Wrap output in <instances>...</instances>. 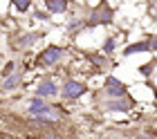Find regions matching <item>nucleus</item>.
<instances>
[{
    "label": "nucleus",
    "mask_w": 157,
    "mask_h": 139,
    "mask_svg": "<svg viewBox=\"0 0 157 139\" xmlns=\"http://www.w3.org/2000/svg\"><path fill=\"white\" fill-rule=\"evenodd\" d=\"M115 23V7L108 0H99V5H94L85 16V29H94L101 25H112Z\"/></svg>",
    "instance_id": "f257e3e1"
},
{
    "label": "nucleus",
    "mask_w": 157,
    "mask_h": 139,
    "mask_svg": "<svg viewBox=\"0 0 157 139\" xmlns=\"http://www.w3.org/2000/svg\"><path fill=\"white\" fill-rule=\"evenodd\" d=\"M67 49L61 47V45H47L45 49H40V52L36 54V58H34L32 68H56L59 63H63V58H65Z\"/></svg>",
    "instance_id": "f03ea898"
},
{
    "label": "nucleus",
    "mask_w": 157,
    "mask_h": 139,
    "mask_svg": "<svg viewBox=\"0 0 157 139\" xmlns=\"http://www.w3.org/2000/svg\"><path fill=\"white\" fill-rule=\"evenodd\" d=\"M43 38H45V32H13L9 36V49L11 52H25V49H32Z\"/></svg>",
    "instance_id": "7ed1b4c3"
},
{
    "label": "nucleus",
    "mask_w": 157,
    "mask_h": 139,
    "mask_svg": "<svg viewBox=\"0 0 157 139\" xmlns=\"http://www.w3.org/2000/svg\"><path fill=\"white\" fill-rule=\"evenodd\" d=\"M83 94H88V83L76 81V79L67 76L63 79V85H59V97L63 101H78Z\"/></svg>",
    "instance_id": "20e7f679"
},
{
    "label": "nucleus",
    "mask_w": 157,
    "mask_h": 139,
    "mask_svg": "<svg viewBox=\"0 0 157 139\" xmlns=\"http://www.w3.org/2000/svg\"><path fill=\"white\" fill-rule=\"evenodd\" d=\"M137 108V99H132L130 94L128 97H121V99H103L99 103V110L103 112H117V114H128Z\"/></svg>",
    "instance_id": "39448f33"
},
{
    "label": "nucleus",
    "mask_w": 157,
    "mask_h": 139,
    "mask_svg": "<svg viewBox=\"0 0 157 139\" xmlns=\"http://www.w3.org/2000/svg\"><path fill=\"white\" fill-rule=\"evenodd\" d=\"M101 94L103 99H121V97H128L130 94V90H128V85L124 81H119L117 76L112 74H105L103 79V87H101Z\"/></svg>",
    "instance_id": "423d86ee"
},
{
    "label": "nucleus",
    "mask_w": 157,
    "mask_h": 139,
    "mask_svg": "<svg viewBox=\"0 0 157 139\" xmlns=\"http://www.w3.org/2000/svg\"><path fill=\"white\" fill-rule=\"evenodd\" d=\"M155 49H157V38H155V34H151V36H146V38H141V41H135L130 45H126L124 56H132V54H141V52L155 54Z\"/></svg>",
    "instance_id": "0eeeda50"
},
{
    "label": "nucleus",
    "mask_w": 157,
    "mask_h": 139,
    "mask_svg": "<svg viewBox=\"0 0 157 139\" xmlns=\"http://www.w3.org/2000/svg\"><path fill=\"white\" fill-rule=\"evenodd\" d=\"M34 97L45 99V101L56 99V97H59V83H56L52 76H43L38 81V85L34 87Z\"/></svg>",
    "instance_id": "6e6552de"
},
{
    "label": "nucleus",
    "mask_w": 157,
    "mask_h": 139,
    "mask_svg": "<svg viewBox=\"0 0 157 139\" xmlns=\"http://www.w3.org/2000/svg\"><path fill=\"white\" fill-rule=\"evenodd\" d=\"M25 83V70H23V65L18 63V68L11 72V74H7L2 79V83H0V90L2 92H13V90H18V87H23Z\"/></svg>",
    "instance_id": "1a4fd4ad"
},
{
    "label": "nucleus",
    "mask_w": 157,
    "mask_h": 139,
    "mask_svg": "<svg viewBox=\"0 0 157 139\" xmlns=\"http://www.w3.org/2000/svg\"><path fill=\"white\" fill-rule=\"evenodd\" d=\"M83 56H85L88 63H92L97 68V72H108V70L115 68V61H112L110 56L101 54V52H83Z\"/></svg>",
    "instance_id": "9d476101"
},
{
    "label": "nucleus",
    "mask_w": 157,
    "mask_h": 139,
    "mask_svg": "<svg viewBox=\"0 0 157 139\" xmlns=\"http://www.w3.org/2000/svg\"><path fill=\"white\" fill-rule=\"evenodd\" d=\"M45 5V11L49 16H61V14H67L70 9V0H43Z\"/></svg>",
    "instance_id": "9b49d317"
},
{
    "label": "nucleus",
    "mask_w": 157,
    "mask_h": 139,
    "mask_svg": "<svg viewBox=\"0 0 157 139\" xmlns=\"http://www.w3.org/2000/svg\"><path fill=\"white\" fill-rule=\"evenodd\" d=\"M52 106L49 101H45V99H38V97H32L29 99V103H27V108H25V112H27V117H38L40 112H45L47 108Z\"/></svg>",
    "instance_id": "f8f14e48"
},
{
    "label": "nucleus",
    "mask_w": 157,
    "mask_h": 139,
    "mask_svg": "<svg viewBox=\"0 0 157 139\" xmlns=\"http://www.w3.org/2000/svg\"><path fill=\"white\" fill-rule=\"evenodd\" d=\"M67 34H70V38H76L78 34L85 29V18H74V20H70L67 23Z\"/></svg>",
    "instance_id": "ddd939ff"
},
{
    "label": "nucleus",
    "mask_w": 157,
    "mask_h": 139,
    "mask_svg": "<svg viewBox=\"0 0 157 139\" xmlns=\"http://www.w3.org/2000/svg\"><path fill=\"white\" fill-rule=\"evenodd\" d=\"M34 139H65L59 130H54V128H40L36 135H34Z\"/></svg>",
    "instance_id": "4468645a"
},
{
    "label": "nucleus",
    "mask_w": 157,
    "mask_h": 139,
    "mask_svg": "<svg viewBox=\"0 0 157 139\" xmlns=\"http://www.w3.org/2000/svg\"><path fill=\"white\" fill-rule=\"evenodd\" d=\"M115 52H117V36H108V38L103 41V45H101V54L112 56Z\"/></svg>",
    "instance_id": "2eb2a0df"
},
{
    "label": "nucleus",
    "mask_w": 157,
    "mask_h": 139,
    "mask_svg": "<svg viewBox=\"0 0 157 139\" xmlns=\"http://www.w3.org/2000/svg\"><path fill=\"white\" fill-rule=\"evenodd\" d=\"M9 5H11V9H16L18 14H27L32 9L34 0H9Z\"/></svg>",
    "instance_id": "dca6fc26"
},
{
    "label": "nucleus",
    "mask_w": 157,
    "mask_h": 139,
    "mask_svg": "<svg viewBox=\"0 0 157 139\" xmlns=\"http://www.w3.org/2000/svg\"><path fill=\"white\" fill-rule=\"evenodd\" d=\"M153 70H155V61H153V58L146 65H139V74H144L148 81H153Z\"/></svg>",
    "instance_id": "f3484780"
},
{
    "label": "nucleus",
    "mask_w": 157,
    "mask_h": 139,
    "mask_svg": "<svg viewBox=\"0 0 157 139\" xmlns=\"http://www.w3.org/2000/svg\"><path fill=\"white\" fill-rule=\"evenodd\" d=\"M18 63H20V61H16V58H9V61H7V63H5V68H2V70H0V76H2V79H5L7 74H11V72H13V70H16V68H18Z\"/></svg>",
    "instance_id": "a211bd4d"
},
{
    "label": "nucleus",
    "mask_w": 157,
    "mask_h": 139,
    "mask_svg": "<svg viewBox=\"0 0 157 139\" xmlns=\"http://www.w3.org/2000/svg\"><path fill=\"white\" fill-rule=\"evenodd\" d=\"M34 18H36V20H49L52 16H49L47 11H38V9H34Z\"/></svg>",
    "instance_id": "6ab92c4d"
},
{
    "label": "nucleus",
    "mask_w": 157,
    "mask_h": 139,
    "mask_svg": "<svg viewBox=\"0 0 157 139\" xmlns=\"http://www.w3.org/2000/svg\"><path fill=\"white\" fill-rule=\"evenodd\" d=\"M132 139H155V133H141V135L132 137Z\"/></svg>",
    "instance_id": "aec40b11"
}]
</instances>
